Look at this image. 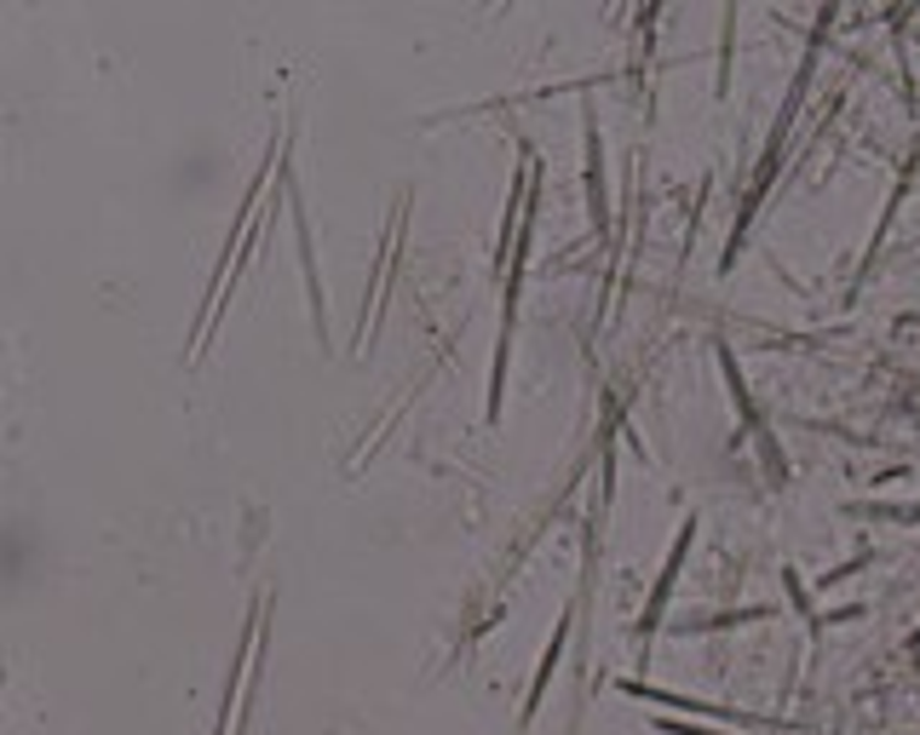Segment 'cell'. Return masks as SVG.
<instances>
[{"instance_id":"obj_2","label":"cell","mask_w":920,"mask_h":735,"mask_svg":"<svg viewBox=\"0 0 920 735\" xmlns=\"http://www.w3.org/2000/svg\"><path fill=\"white\" fill-rule=\"evenodd\" d=\"M564 632H570V621L552 632V644H547V655H541V672H536V683H529V706H524V724L536 719V706H541V696H547V678H552V667H559V655H564Z\"/></svg>"},{"instance_id":"obj_1","label":"cell","mask_w":920,"mask_h":735,"mask_svg":"<svg viewBox=\"0 0 920 735\" xmlns=\"http://www.w3.org/2000/svg\"><path fill=\"white\" fill-rule=\"evenodd\" d=\"M691 534H696V518L680 529V541H673V557H667V569H662V580H657V598H650V609H644V626H639V638L650 626L662 621V609H667V592H673V575H680V563H685V552H691Z\"/></svg>"}]
</instances>
